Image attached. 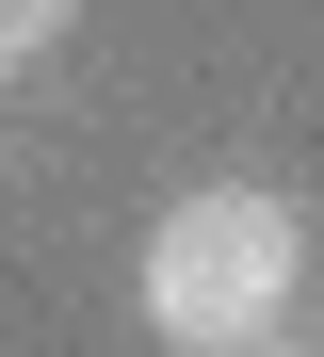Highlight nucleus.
<instances>
[{
  "label": "nucleus",
  "instance_id": "nucleus-1",
  "mask_svg": "<svg viewBox=\"0 0 324 357\" xmlns=\"http://www.w3.org/2000/svg\"><path fill=\"white\" fill-rule=\"evenodd\" d=\"M146 325L178 357H259V341H292V292H308V211L292 195H259V178H194V195H162L146 227Z\"/></svg>",
  "mask_w": 324,
  "mask_h": 357
},
{
  "label": "nucleus",
  "instance_id": "nucleus-2",
  "mask_svg": "<svg viewBox=\"0 0 324 357\" xmlns=\"http://www.w3.org/2000/svg\"><path fill=\"white\" fill-rule=\"evenodd\" d=\"M65 17H82V0H0V82H17V66H49V49H65Z\"/></svg>",
  "mask_w": 324,
  "mask_h": 357
},
{
  "label": "nucleus",
  "instance_id": "nucleus-3",
  "mask_svg": "<svg viewBox=\"0 0 324 357\" xmlns=\"http://www.w3.org/2000/svg\"><path fill=\"white\" fill-rule=\"evenodd\" d=\"M259 357H308V341H259Z\"/></svg>",
  "mask_w": 324,
  "mask_h": 357
}]
</instances>
